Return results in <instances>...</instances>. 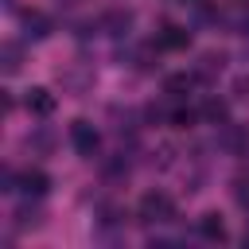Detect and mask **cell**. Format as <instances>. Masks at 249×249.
<instances>
[{"mask_svg": "<svg viewBox=\"0 0 249 249\" xmlns=\"http://www.w3.org/2000/svg\"><path fill=\"white\" fill-rule=\"evenodd\" d=\"M136 218H140L144 226H163V222L175 218V202H171L163 191H148V195L140 198V206H136Z\"/></svg>", "mask_w": 249, "mask_h": 249, "instance_id": "1", "label": "cell"}, {"mask_svg": "<svg viewBox=\"0 0 249 249\" xmlns=\"http://www.w3.org/2000/svg\"><path fill=\"white\" fill-rule=\"evenodd\" d=\"M218 148L226 156H245L249 152V128L245 124H233V121L218 124Z\"/></svg>", "mask_w": 249, "mask_h": 249, "instance_id": "2", "label": "cell"}, {"mask_svg": "<svg viewBox=\"0 0 249 249\" xmlns=\"http://www.w3.org/2000/svg\"><path fill=\"white\" fill-rule=\"evenodd\" d=\"M70 144H74V152H78V156L93 160V156H97L101 136H97V128H93L89 121H74V124H70Z\"/></svg>", "mask_w": 249, "mask_h": 249, "instance_id": "3", "label": "cell"}, {"mask_svg": "<svg viewBox=\"0 0 249 249\" xmlns=\"http://www.w3.org/2000/svg\"><path fill=\"white\" fill-rule=\"evenodd\" d=\"M58 82H62V89L66 93H86V89H93V66H86V62H78V66H70V70H58Z\"/></svg>", "mask_w": 249, "mask_h": 249, "instance_id": "4", "label": "cell"}, {"mask_svg": "<svg viewBox=\"0 0 249 249\" xmlns=\"http://www.w3.org/2000/svg\"><path fill=\"white\" fill-rule=\"evenodd\" d=\"M97 23H101V31H105V35H113V39H121V35H128V31H132V23H136V16H132L128 8H109V12H105V16L97 19Z\"/></svg>", "mask_w": 249, "mask_h": 249, "instance_id": "5", "label": "cell"}, {"mask_svg": "<svg viewBox=\"0 0 249 249\" xmlns=\"http://www.w3.org/2000/svg\"><path fill=\"white\" fill-rule=\"evenodd\" d=\"M19 27H23V39H31V43H43V39L54 31L51 16H43V12H23V16H19Z\"/></svg>", "mask_w": 249, "mask_h": 249, "instance_id": "6", "label": "cell"}, {"mask_svg": "<svg viewBox=\"0 0 249 249\" xmlns=\"http://www.w3.org/2000/svg\"><path fill=\"white\" fill-rule=\"evenodd\" d=\"M222 70H226V54H222V51H206V54H198V62H195L191 74H195L198 82H214Z\"/></svg>", "mask_w": 249, "mask_h": 249, "instance_id": "7", "label": "cell"}, {"mask_svg": "<svg viewBox=\"0 0 249 249\" xmlns=\"http://www.w3.org/2000/svg\"><path fill=\"white\" fill-rule=\"evenodd\" d=\"M183 47H191V31L175 27V23H163V31L156 35V51H183Z\"/></svg>", "mask_w": 249, "mask_h": 249, "instance_id": "8", "label": "cell"}, {"mask_svg": "<svg viewBox=\"0 0 249 249\" xmlns=\"http://www.w3.org/2000/svg\"><path fill=\"white\" fill-rule=\"evenodd\" d=\"M23 144H27V152H35V156H51L54 144H58V136H54L47 124H35V128L23 136Z\"/></svg>", "mask_w": 249, "mask_h": 249, "instance_id": "9", "label": "cell"}, {"mask_svg": "<svg viewBox=\"0 0 249 249\" xmlns=\"http://www.w3.org/2000/svg\"><path fill=\"white\" fill-rule=\"evenodd\" d=\"M43 218H47V210L39 202H19L16 206V230H39Z\"/></svg>", "mask_w": 249, "mask_h": 249, "instance_id": "10", "label": "cell"}, {"mask_svg": "<svg viewBox=\"0 0 249 249\" xmlns=\"http://www.w3.org/2000/svg\"><path fill=\"white\" fill-rule=\"evenodd\" d=\"M19 66H23V43L8 39V43L0 47V70L12 78V74H19Z\"/></svg>", "mask_w": 249, "mask_h": 249, "instance_id": "11", "label": "cell"}, {"mask_svg": "<svg viewBox=\"0 0 249 249\" xmlns=\"http://www.w3.org/2000/svg\"><path fill=\"white\" fill-rule=\"evenodd\" d=\"M23 105H27V113H35V117H47V113L54 109V97H51V89H43V86H35V89H27V97H23Z\"/></svg>", "mask_w": 249, "mask_h": 249, "instance_id": "12", "label": "cell"}, {"mask_svg": "<svg viewBox=\"0 0 249 249\" xmlns=\"http://www.w3.org/2000/svg\"><path fill=\"white\" fill-rule=\"evenodd\" d=\"M198 233H202L206 241H226V237H230V233H226V222H222V214H214V210L198 218Z\"/></svg>", "mask_w": 249, "mask_h": 249, "instance_id": "13", "label": "cell"}, {"mask_svg": "<svg viewBox=\"0 0 249 249\" xmlns=\"http://www.w3.org/2000/svg\"><path fill=\"white\" fill-rule=\"evenodd\" d=\"M19 191H27V195L39 198V195L51 191V175H47V171H23V175H19Z\"/></svg>", "mask_w": 249, "mask_h": 249, "instance_id": "14", "label": "cell"}, {"mask_svg": "<svg viewBox=\"0 0 249 249\" xmlns=\"http://www.w3.org/2000/svg\"><path fill=\"white\" fill-rule=\"evenodd\" d=\"M195 82H198L195 74H171V78L163 82V93H167L171 101H179V97H187V93H191V86H195Z\"/></svg>", "mask_w": 249, "mask_h": 249, "instance_id": "15", "label": "cell"}, {"mask_svg": "<svg viewBox=\"0 0 249 249\" xmlns=\"http://www.w3.org/2000/svg\"><path fill=\"white\" fill-rule=\"evenodd\" d=\"M202 117H206L210 124H226V121H230V109H226V101L210 97V101H202Z\"/></svg>", "mask_w": 249, "mask_h": 249, "instance_id": "16", "label": "cell"}, {"mask_svg": "<svg viewBox=\"0 0 249 249\" xmlns=\"http://www.w3.org/2000/svg\"><path fill=\"white\" fill-rule=\"evenodd\" d=\"M233 198H237L241 210H249V175H237L233 179Z\"/></svg>", "mask_w": 249, "mask_h": 249, "instance_id": "17", "label": "cell"}, {"mask_svg": "<svg viewBox=\"0 0 249 249\" xmlns=\"http://www.w3.org/2000/svg\"><path fill=\"white\" fill-rule=\"evenodd\" d=\"M191 124H195V109H175V113H171V128L183 132V128H191Z\"/></svg>", "mask_w": 249, "mask_h": 249, "instance_id": "18", "label": "cell"}, {"mask_svg": "<svg viewBox=\"0 0 249 249\" xmlns=\"http://www.w3.org/2000/svg\"><path fill=\"white\" fill-rule=\"evenodd\" d=\"M233 97H237V101H245V97H249V74L233 78Z\"/></svg>", "mask_w": 249, "mask_h": 249, "instance_id": "19", "label": "cell"}, {"mask_svg": "<svg viewBox=\"0 0 249 249\" xmlns=\"http://www.w3.org/2000/svg\"><path fill=\"white\" fill-rule=\"evenodd\" d=\"M54 4H58V8H78L82 0H54Z\"/></svg>", "mask_w": 249, "mask_h": 249, "instance_id": "20", "label": "cell"}, {"mask_svg": "<svg viewBox=\"0 0 249 249\" xmlns=\"http://www.w3.org/2000/svg\"><path fill=\"white\" fill-rule=\"evenodd\" d=\"M241 31H245V35H249V12H245V16H241Z\"/></svg>", "mask_w": 249, "mask_h": 249, "instance_id": "21", "label": "cell"}, {"mask_svg": "<svg viewBox=\"0 0 249 249\" xmlns=\"http://www.w3.org/2000/svg\"><path fill=\"white\" fill-rule=\"evenodd\" d=\"M4 8H16V0H4Z\"/></svg>", "mask_w": 249, "mask_h": 249, "instance_id": "22", "label": "cell"}, {"mask_svg": "<svg viewBox=\"0 0 249 249\" xmlns=\"http://www.w3.org/2000/svg\"><path fill=\"white\" fill-rule=\"evenodd\" d=\"M245 245H249V226H245Z\"/></svg>", "mask_w": 249, "mask_h": 249, "instance_id": "23", "label": "cell"}, {"mask_svg": "<svg viewBox=\"0 0 249 249\" xmlns=\"http://www.w3.org/2000/svg\"><path fill=\"white\" fill-rule=\"evenodd\" d=\"M183 4H187V0H183Z\"/></svg>", "mask_w": 249, "mask_h": 249, "instance_id": "24", "label": "cell"}]
</instances>
